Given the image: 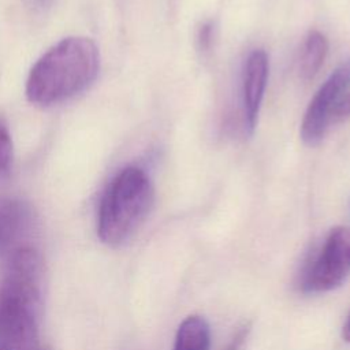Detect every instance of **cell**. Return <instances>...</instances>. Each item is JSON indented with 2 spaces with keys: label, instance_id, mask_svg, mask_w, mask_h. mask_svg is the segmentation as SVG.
<instances>
[{
  "label": "cell",
  "instance_id": "obj_1",
  "mask_svg": "<svg viewBox=\"0 0 350 350\" xmlns=\"http://www.w3.org/2000/svg\"><path fill=\"white\" fill-rule=\"evenodd\" d=\"M44 264L31 245L5 257L0 280V350H41Z\"/></svg>",
  "mask_w": 350,
  "mask_h": 350
},
{
  "label": "cell",
  "instance_id": "obj_2",
  "mask_svg": "<svg viewBox=\"0 0 350 350\" xmlns=\"http://www.w3.org/2000/svg\"><path fill=\"white\" fill-rule=\"evenodd\" d=\"M98 68V48L90 38H63L31 67L26 81V97L38 107L63 103L89 88Z\"/></svg>",
  "mask_w": 350,
  "mask_h": 350
},
{
  "label": "cell",
  "instance_id": "obj_3",
  "mask_svg": "<svg viewBox=\"0 0 350 350\" xmlns=\"http://www.w3.org/2000/svg\"><path fill=\"white\" fill-rule=\"evenodd\" d=\"M154 189L149 175L137 165L122 168L107 185L97 211V235L108 246L129 241L149 215Z\"/></svg>",
  "mask_w": 350,
  "mask_h": 350
},
{
  "label": "cell",
  "instance_id": "obj_4",
  "mask_svg": "<svg viewBox=\"0 0 350 350\" xmlns=\"http://www.w3.org/2000/svg\"><path fill=\"white\" fill-rule=\"evenodd\" d=\"M350 273V228L335 227L306 262L299 286L304 293H325L340 286Z\"/></svg>",
  "mask_w": 350,
  "mask_h": 350
},
{
  "label": "cell",
  "instance_id": "obj_5",
  "mask_svg": "<svg viewBox=\"0 0 350 350\" xmlns=\"http://www.w3.org/2000/svg\"><path fill=\"white\" fill-rule=\"evenodd\" d=\"M350 85V59L342 63L320 86L310 100L302 123L299 135L308 146H316L324 137L328 120L340 100L342 93Z\"/></svg>",
  "mask_w": 350,
  "mask_h": 350
},
{
  "label": "cell",
  "instance_id": "obj_6",
  "mask_svg": "<svg viewBox=\"0 0 350 350\" xmlns=\"http://www.w3.org/2000/svg\"><path fill=\"white\" fill-rule=\"evenodd\" d=\"M36 227L33 206L16 197L0 196V257L27 243Z\"/></svg>",
  "mask_w": 350,
  "mask_h": 350
},
{
  "label": "cell",
  "instance_id": "obj_7",
  "mask_svg": "<svg viewBox=\"0 0 350 350\" xmlns=\"http://www.w3.org/2000/svg\"><path fill=\"white\" fill-rule=\"evenodd\" d=\"M268 56L265 51H253L245 64L243 72V112L249 134L254 133L260 107L268 81Z\"/></svg>",
  "mask_w": 350,
  "mask_h": 350
},
{
  "label": "cell",
  "instance_id": "obj_8",
  "mask_svg": "<svg viewBox=\"0 0 350 350\" xmlns=\"http://www.w3.org/2000/svg\"><path fill=\"white\" fill-rule=\"evenodd\" d=\"M211 328L208 321L198 314L187 316L178 327L174 350H209Z\"/></svg>",
  "mask_w": 350,
  "mask_h": 350
},
{
  "label": "cell",
  "instance_id": "obj_9",
  "mask_svg": "<svg viewBox=\"0 0 350 350\" xmlns=\"http://www.w3.org/2000/svg\"><path fill=\"white\" fill-rule=\"evenodd\" d=\"M328 52V41L324 34L317 30L310 31L302 46L301 60H299V74L302 79H312L323 66Z\"/></svg>",
  "mask_w": 350,
  "mask_h": 350
},
{
  "label": "cell",
  "instance_id": "obj_10",
  "mask_svg": "<svg viewBox=\"0 0 350 350\" xmlns=\"http://www.w3.org/2000/svg\"><path fill=\"white\" fill-rule=\"evenodd\" d=\"M12 165V139L8 126L0 118V186L8 179Z\"/></svg>",
  "mask_w": 350,
  "mask_h": 350
},
{
  "label": "cell",
  "instance_id": "obj_11",
  "mask_svg": "<svg viewBox=\"0 0 350 350\" xmlns=\"http://www.w3.org/2000/svg\"><path fill=\"white\" fill-rule=\"evenodd\" d=\"M249 332H250V324L245 323V324L239 325L223 350H243L245 343L249 336Z\"/></svg>",
  "mask_w": 350,
  "mask_h": 350
},
{
  "label": "cell",
  "instance_id": "obj_12",
  "mask_svg": "<svg viewBox=\"0 0 350 350\" xmlns=\"http://www.w3.org/2000/svg\"><path fill=\"white\" fill-rule=\"evenodd\" d=\"M213 30H215L213 22H205L200 27L198 34H197V42H198L200 51H202V52L209 51V48L212 45V40H213Z\"/></svg>",
  "mask_w": 350,
  "mask_h": 350
},
{
  "label": "cell",
  "instance_id": "obj_13",
  "mask_svg": "<svg viewBox=\"0 0 350 350\" xmlns=\"http://www.w3.org/2000/svg\"><path fill=\"white\" fill-rule=\"evenodd\" d=\"M334 115L338 118L350 116V92L347 94H345L343 97H340V100L338 101V104L334 109Z\"/></svg>",
  "mask_w": 350,
  "mask_h": 350
},
{
  "label": "cell",
  "instance_id": "obj_14",
  "mask_svg": "<svg viewBox=\"0 0 350 350\" xmlns=\"http://www.w3.org/2000/svg\"><path fill=\"white\" fill-rule=\"evenodd\" d=\"M342 336L345 340L350 342V314L347 316L346 319V323L343 324V328H342Z\"/></svg>",
  "mask_w": 350,
  "mask_h": 350
},
{
  "label": "cell",
  "instance_id": "obj_15",
  "mask_svg": "<svg viewBox=\"0 0 350 350\" xmlns=\"http://www.w3.org/2000/svg\"><path fill=\"white\" fill-rule=\"evenodd\" d=\"M41 350H49V349H46V347H41Z\"/></svg>",
  "mask_w": 350,
  "mask_h": 350
}]
</instances>
